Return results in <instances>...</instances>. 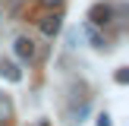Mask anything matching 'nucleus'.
<instances>
[{"mask_svg":"<svg viewBox=\"0 0 129 126\" xmlns=\"http://www.w3.org/2000/svg\"><path fill=\"white\" fill-rule=\"evenodd\" d=\"M98 126H110V117H107V113H104V117H98Z\"/></svg>","mask_w":129,"mask_h":126,"instance_id":"obj_7","label":"nucleus"},{"mask_svg":"<svg viewBox=\"0 0 129 126\" xmlns=\"http://www.w3.org/2000/svg\"><path fill=\"white\" fill-rule=\"evenodd\" d=\"M88 38H91V47H107V38L104 35H101V32H94V28H88Z\"/></svg>","mask_w":129,"mask_h":126,"instance_id":"obj_5","label":"nucleus"},{"mask_svg":"<svg viewBox=\"0 0 129 126\" xmlns=\"http://www.w3.org/2000/svg\"><path fill=\"white\" fill-rule=\"evenodd\" d=\"M60 3H63V0H41L44 10H60Z\"/></svg>","mask_w":129,"mask_h":126,"instance_id":"obj_6","label":"nucleus"},{"mask_svg":"<svg viewBox=\"0 0 129 126\" xmlns=\"http://www.w3.org/2000/svg\"><path fill=\"white\" fill-rule=\"evenodd\" d=\"M110 16H113V10L107 3H98V6H91V13H88V19H91L94 25H107L110 22Z\"/></svg>","mask_w":129,"mask_h":126,"instance_id":"obj_2","label":"nucleus"},{"mask_svg":"<svg viewBox=\"0 0 129 126\" xmlns=\"http://www.w3.org/2000/svg\"><path fill=\"white\" fill-rule=\"evenodd\" d=\"M13 50H16L19 60H35V54H38L35 41H31L28 35H19V38H16V44H13Z\"/></svg>","mask_w":129,"mask_h":126,"instance_id":"obj_1","label":"nucleus"},{"mask_svg":"<svg viewBox=\"0 0 129 126\" xmlns=\"http://www.w3.org/2000/svg\"><path fill=\"white\" fill-rule=\"evenodd\" d=\"M38 28H41V35H47V38H54L57 32H60V16H44V19H38Z\"/></svg>","mask_w":129,"mask_h":126,"instance_id":"obj_3","label":"nucleus"},{"mask_svg":"<svg viewBox=\"0 0 129 126\" xmlns=\"http://www.w3.org/2000/svg\"><path fill=\"white\" fill-rule=\"evenodd\" d=\"M0 76H6L10 82H22V73H19L16 63H10V60H0Z\"/></svg>","mask_w":129,"mask_h":126,"instance_id":"obj_4","label":"nucleus"}]
</instances>
